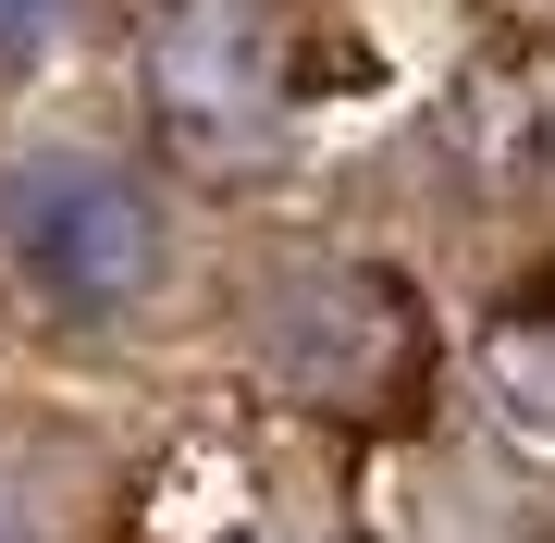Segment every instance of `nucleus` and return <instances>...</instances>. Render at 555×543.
Masks as SVG:
<instances>
[{"instance_id":"obj_3","label":"nucleus","mask_w":555,"mask_h":543,"mask_svg":"<svg viewBox=\"0 0 555 543\" xmlns=\"http://www.w3.org/2000/svg\"><path fill=\"white\" fill-rule=\"evenodd\" d=\"M149 112L198 161H259L272 124H284L272 13L259 0H160L149 13Z\"/></svg>"},{"instance_id":"obj_4","label":"nucleus","mask_w":555,"mask_h":543,"mask_svg":"<svg viewBox=\"0 0 555 543\" xmlns=\"http://www.w3.org/2000/svg\"><path fill=\"white\" fill-rule=\"evenodd\" d=\"M62 25V0H0V62H38Z\"/></svg>"},{"instance_id":"obj_1","label":"nucleus","mask_w":555,"mask_h":543,"mask_svg":"<svg viewBox=\"0 0 555 543\" xmlns=\"http://www.w3.org/2000/svg\"><path fill=\"white\" fill-rule=\"evenodd\" d=\"M259 371L321 421H408L433 383V309L383 260H284L259 297Z\"/></svg>"},{"instance_id":"obj_2","label":"nucleus","mask_w":555,"mask_h":543,"mask_svg":"<svg viewBox=\"0 0 555 543\" xmlns=\"http://www.w3.org/2000/svg\"><path fill=\"white\" fill-rule=\"evenodd\" d=\"M0 247L62 322H112L160 284V198L100 148H25L0 173Z\"/></svg>"}]
</instances>
